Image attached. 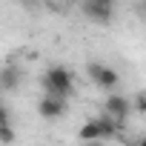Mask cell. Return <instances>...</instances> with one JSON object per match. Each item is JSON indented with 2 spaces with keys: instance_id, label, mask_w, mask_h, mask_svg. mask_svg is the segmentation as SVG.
I'll return each instance as SVG.
<instances>
[{
  "instance_id": "5b68a950",
  "label": "cell",
  "mask_w": 146,
  "mask_h": 146,
  "mask_svg": "<svg viewBox=\"0 0 146 146\" xmlns=\"http://www.w3.org/2000/svg\"><path fill=\"white\" fill-rule=\"evenodd\" d=\"M132 106H135V103H129L123 95H115V92H112V95L106 98V106H103V112H109V115H112L117 123H126V117H129Z\"/></svg>"
},
{
  "instance_id": "3957f363",
  "label": "cell",
  "mask_w": 146,
  "mask_h": 146,
  "mask_svg": "<svg viewBox=\"0 0 146 146\" xmlns=\"http://www.w3.org/2000/svg\"><path fill=\"white\" fill-rule=\"evenodd\" d=\"M83 15H86L92 23L106 26V23H112V17H115V6H112V3H103V0H86V3H83Z\"/></svg>"
},
{
  "instance_id": "ba28073f",
  "label": "cell",
  "mask_w": 146,
  "mask_h": 146,
  "mask_svg": "<svg viewBox=\"0 0 146 146\" xmlns=\"http://www.w3.org/2000/svg\"><path fill=\"white\" fill-rule=\"evenodd\" d=\"M15 140V132H12V123H0V143H12Z\"/></svg>"
},
{
  "instance_id": "7c38bea8",
  "label": "cell",
  "mask_w": 146,
  "mask_h": 146,
  "mask_svg": "<svg viewBox=\"0 0 146 146\" xmlns=\"http://www.w3.org/2000/svg\"><path fill=\"white\" fill-rule=\"evenodd\" d=\"M103 3H112V6H115V0H103Z\"/></svg>"
},
{
  "instance_id": "8992f818",
  "label": "cell",
  "mask_w": 146,
  "mask_h": 146,
  "mask_svg": "<svg viewBox=\"0 0 146 146\" xmlns=\"http://www.w3.org/2000/svg\"><path fill=\"white\" fill-rule=\"evenodd\" d=\"M20 78H23V72L17 69V66H3V72H0V86H3V92H15L17 89V83H20Z\"/></svg>"
},
{
  "instance_id": "52a82bcc",
  "label": "cell",
  "mask_w": 146,
  "mask_h": 146,
  "mask_svg": "<svg viewBox=\"0 0 146 146\" xmlns=\"http://www.w3.org/2000/svg\"><path fill=\"white\" fill-rule=\"evenodd\" d=\"M78 137H80V140H103V126H100V120H98V117H89V120L80 126Z\"/></svg>"
},
{
  "instance_id": "277c9868",
  "label": "cell",
  "mask_w": 146,
  "mask_h": 146,
  "mask_svg": "<svg viewBox=\"0 0 146 146\" xmlns=\"http://www.w3.org/2000/svg\"><path fill=\"white\" fill-rule=\"evenodd\" d=\"M37 115L43 120H57L66 115V100L63 98H54V95H43L37 100Z\"/></svg>"
},
{
  "instance_id": "9c48e42d",
  "label": "cell",
  "mask_w": 146,
  "mask_h": 146,
  "mask_svg": "<svg viewBox=\"0 0 146 146\" xmlns=\"http://www.w3.org/2000/svg\"><path fill=\"white\" fill-rule=\"evenodd\" d=\"M132 103H135V109H137V112H140V115H146V92H137V95H135V100H132Z\"/></svg>"
},
{
  "instance_id": "7a4b0ae2",
  "label": "cell",
  "mask_w": 146,
  "mask_h": 146,
  "mask_svg": "<svg viewBox=\"0 0 146 146\" xmlns=\"http://www.w3.org/2000/svg\"><path fill=\"white\" fill-rule=\"evenodd\" d=\"M86 72H89L92 83H95V86H100V89H106V92H115V86L120 83V75H117L112 66H106V63L92 60V63L86 66Z\"/></svg>"
},
{
  "instance_id": "8fae6325",
  "label": "cell",
  "mask_w": 146,
  "mask_h": 146,
  "mask_svg": "<svg viewBox=\"0 0 146 146\" xmlns=\"http://www.w3.org/2000/svg\"><path fill=\"white\" fill-rule=\"evenodd\" d=\"M137 143H143V146H146V137H137Z\"/></svg>"
},
{
  "instance_id": "30bf717a",
  "label": "cell",
  "mask_w": 146,
  "mask_h": 146,
  "mask_svg": "<svg viewBox=\"0 0 146 146\" xmlns=\"http://www.w3.org/2000/svg\"><path fill=\"white\" fill-rule=\"evenodd\" d=\"M140 9H143V12H146V0H140Z\"/></svg>"
},
{
  "instance_id": "6da1fadb",
  "label": "cell",
  "mask_w": 146,
  "mask_h": 146,
  "mask_svg": "<svg viewBox=\"0 0 146 146\" xmlns=\"http://www.w3.org/2000/svg\"><path fill=\"white\" fill-rule=\"evenodd\" d=\"M40 83H43L46 95H54V98H63V100L75 92V80H72V72L66 66H49Z\"/></svg>"
}]
</instances>
